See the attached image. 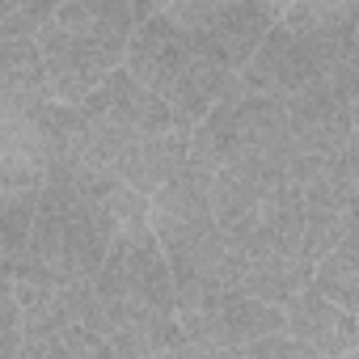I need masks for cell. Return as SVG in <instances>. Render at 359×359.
<instances>
[{"label":"cell","mask_w":359,"mask_h":359,"mask_svg":"<svg viewBox=\"0 0 359 359\" xmlns=\"http://www.w3.org/2000/svg\"><path fill=\"white\" fill-rule=\"evenodd\" d=\"M135 26L140 5H127V0H64L55 5L39 34L55 102L81 106L106 76H114L127 64Z\"/></svg>","instance_id":"obj_1"},{"label":"cell","mask_w":359,"mask_h":359,"mask_svg":"<svg viewBox=\"0 0 359 359\" xmlns=\"http://www.w3.org/2000/svg\"><path fill=\"white\" fill-rule=\"evenodd\" d=\"M165 13L187 30L191 47L199 60H216L229 72H245L266 43V34L283 22V5H258V0H182V5H165Z\"/></svg>","instance_id":"obj_2"},{"label":"cell","mask_w":359,"mask_h":359,"mask_svg":"<svg viewBox=\"0 0 359 359\" xmlns=\"http://www.w3.org/2000/svg\"><path fill=\"white\" fill-rule=\"evenodd\" d=\"M106 300H127V304H148L156 313H177V287H173V266L152 233V224L123 229L106 254V266L93 283Z\"/></svg>","instance_id":"obj_3"},{"label":"cell","mask_w":359,"mask_h":359,"mask_svg":"<svg viewBox=\"0 0 359 359\" xmlns=\"http://www.w3.org/2000/svg\"><path fill=\"white\" fill-rule=\"evenodd\" d=\"M195 60L199 55H195L187 30L165 13V5H140V26L131 34V47H127V64L123 68L144 89H152V93L165 97L173 89V81L182 76Z\"/></svg>","instance_id":"obj_4"},{"label":"cell","mask_w":359,"mask_h":359,"mask_svg":"<svg viewBox=\"0 0 359 359\" xmlns=\"http://www.w3.org/2000/svg\"><path fill=\"white\" fill-rule=\"evenodd\" d=\"M81 110L97 123H110V127H123V131H135V135H156V131H173V114L165 106L161 93L144 89L127 68H118L114 76H106L85 102Z\"/></svg>","instance_id":"obj_5"},{"label":"cell","mask_w":359,"mask_h":359,"mask_svg":"<svg viewBox=\"0 0 359 359\" xmlns=\"http://www.w3.org/2000/svg\"><path fill=\"white\" fill-rule=\"evenodd\" d=\"M187 161H191V135L187 131L173 127V131H156V135H135L131 148L123 152L114 177L123 187L156 199L173 177L187 169Z\"/></svg>","instance_id":"obj_6"},{"label":"cell","mask_w":359,"mask_h":359,"mask_svg":"<svg viewBox=\"0 0 359 359\" xmlns=\"http://www.w3.org/2000/svg\"><path fill=\"white\" fill-rule=\"evenodd\" d=\"M287 334L325 359H342L359 346V317L346 313L342 304L325 300L317 287H309L287 304Z\"/></svg>","instance_id":"obj_7"},{"label":"cell","mask_w":359,"mask_h":359,"mask_svg":"<svg viewBox=\"0 0 359 359\" xmlns=\"http://www.w3.org/2000/svg\"><path fill=\"white\" fill-rule=\"evenodd\" d=\"M237 85H241V76L229 72L224 64H216V60H195L182 76L173 81V89L165 93V106H169V114H173V127L191 135Z\"/></svg>","instance_id":"obj_8"},{"label":"cell","mask_w":359,"mask_h":359,"mask_svg":"<svg viewBox=\"0 0 359 359\" xmlns=\"http://www.w3.org/2000/svg\"><path fill=\"white\" fill-rule=\"evenodd\" d=\"M55 102L39 39H0V110H30Z\"/></svg>","instance_id":"obj_9"},{"label":"cell","mask_w":359,"mask_h":359,"mask_svg":"<svg viewBox=\"0 0 359 359\" xmlns=\"http://www.w3.org/2000/svg\"><path fill=\"white\" fill-rule=\"evenodd\" d=\"M212 313H216V321H220V330H224V338L233 346H250L258 338H271V334L287 330V309H275V304L250 296L245 287L220 296L212 304Z\"/></svg>","instance_id":"obj_10"},{"label":"cell","mask_w":359,"mask_h":359,"mask_svg":"<svg viewBox=\"0 0 359 359\" xmlns=\"http://www.w3.org/2000/svg\"><path fill=\"white\" fill-rule=\"evenodd\" d=\"M313 275H317L313 262H304V258H296V254H271V258H254V262H250L241 287H245L250 296L275 304V309H287L300 292L313 287Z\"/></svg>","instance_id":"obj_11"},{"label":"cell","mask_w":359,"mask_h":359,"mask_svg":"<svg viewBox=\"0 0 359 359\" xmlns=\"http://www.w3.org/2000/svg\"><path fill=\"white\" fill-rule=\"evenodd\" d=\"M313 287L325 300H334V304H342L346 313L359 317V250L355 245H338L330 258H321L317 275H313Z\"/></svg>","instance_id":"obj_12"},{"label":"cell","mask_w":359,"mask_h":359,"mask_svg":"<svg viewBox=\"0 0 359 359\" xmlns=\"http://www.w3.org/2000/svg\"><path fill=\"white\" fill-rule=\"evenodd\" d=\"M47 359H118V355H114L110 338H102V334H93L85 325H68L64 334L51 338Z\"/></svg>","instance_id":"obj_13"},{"label":"cell","mask_w":359,"mask_h":359,"mask_svg":"<svg viewBox=\"0 0 359 359\" xmlns=\"http://www.w3.org/2000/svg\"><path fill=\"white\" fill-rule=\"evenodd\" d=\"M237 359H325V355H317L313 346H304L300 338H292L283 330V334H271V338H258V342L241 346Z\"/></svg>","instance_id":"obj_14"},{"label":"cell","mask_w":359,"mask_h":359,"mask_svg":"<svg viewBox=\"0 0 359 359\" xmlns=\"http://www.w3.org/2000/svg\"><path fill=\"white\" fill-rule=\"evenodd\" d=\"M342 359H359V346H355V351H351V355H342Z\"/></svg>","instance_id":"obj_15"}]
</instances>
